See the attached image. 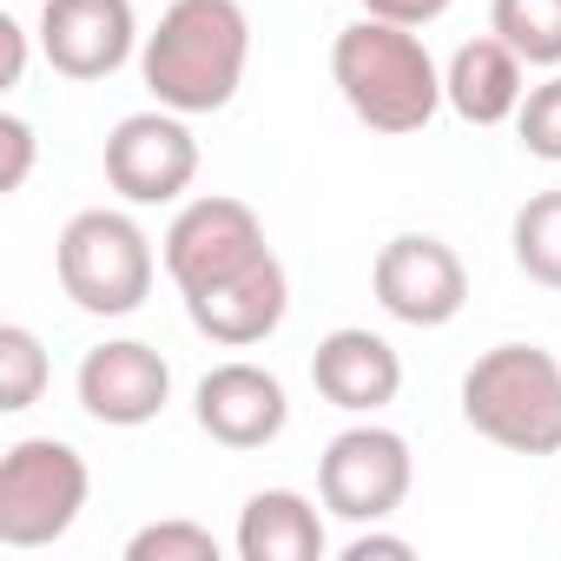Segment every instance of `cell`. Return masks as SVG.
<instances>
[{"mask_svg":"<svg viewBox=\"0 0 561 561\" xmlns=\"http://www.w3.org/2000/svg\"><path fill=\"white\" fill-rule=\"evenodd\" d=\"M462 423L508 456H561V357L495 344L462 377Z\"/></svg>","mask_w":561,"mask_h":561,"instance_id":"3","label":"cell"},{"mask_svg":"<svg viewBox=\"0 0 561 561\" xmlns=\"http://www.w3.org/2000/svg\"><path fill=\"white\" fill-rule=\"evenodd\" d=\"M522 67H528V60H522L508 41H495V34L462 41V47L449 54V67H443V106H449L456 119H469V126H502V119H515L522 100H528Z\"/></svg>","mask_w":561,"mask_h":561,"instance_id":"15","label":"cell"},{"mask_svg":"<svg viewBox=\"0 0 561 561\" xmlns=\"http://www.w3.org/2000/svg\"><path fill=\"white\" fill-rule=\"evenodd\" d=\"M515 133H522V152H528V159L561 165V73L541 80V87H528V100H522V113H515Z\"/></svg>","mask_w":561,"mask_h":561,"instance_id":"21","label":"cell"},{"mask_svg":"<svg viewBox=\"0 0 561 561\" xmlns=\"http://www.w3.org/2000/svg\"><path fill=\"white\" fill-rule=\"evenodd\" d=\"M192 416H198V430H205L211 443H225V449H264V443L285 436L291 397H285V383H277L264 364L231 357V364H218V370L198 377Z\"/></svg>","mask_w":561,"mask_h":561,"instance_id":"12","label":"cell"},{"mask_svg":"<svg viewBox=\"0 0 561 561\" xmlns=\"http://www.w3.org/2000/svg\"><path fill=\"white\" fill-rule=\"evenodd\" d=\"M489 34L528 67H561V0H489Z\"/></svg>","mask_w":561,"mask_h":561,"instance_id":"18","label":"cell"},{"mask_svg":"<svg viewBox=\"0 0 561 561\" xmlns=\"http://www.w3.org/2000/svg\"><path fill=\"white\" fill-rule=\"evenodd\" d=\"M133 0H47L41 8V54L60 80H113L139 54Z\"/></svg>","mask_w":561,"mask_h":561,"instance_id":"10","label":"cell"},{"mask_svg":"<svg viewBox=\"0 0 561 561\" xmlns=\"http://www.w3.org/2000/svg\"><path fill=\"white\" fill-rule=\"evenodd\" d=\"M251 67V21L238 0H172L139 47L146 93L185 119L225 113Z\"/></svg>","mask_w":561,"mask_h":561,"instance_id":"1","label":"cell"},{"mask_svg":"<svg viewBox=\"0 0 561 561\" xmlns=\"http://www.w3.org/2000/svg\"><path fill=\"white\" fill-rule=\"evenodd\" d=\"M73 397L106 430H146L172 403V364L139 337H113V344H93L80 357Z\"/></svg>","mask_w":561,"mask_h":561,"instance_id":"11","label":"cell"},{"mask_svg":"<svg viewBox=\"0 0 561 561\" xmlns=\"http://www.w3.org/2000/svg\"><path fill=\"white\" fill-rule=\"evenodd\" d=\"M0 152H8V165H0V192H21L27 172H34V126L21 113L0 119Z\"/></svg>","mask_w":561,"mask_h":561,"instance_id":"22","label":"cell"},{"mask_svg":"<svg viewBox=\"0 0 561 561\" xmlns=\"http://www.w3.org/2000/svg\"><path fill=\"white\" fill-rule=\"evenodd\" d=\"M0 41H8V87H21V73H27V27L21 21H0Z\"/></svg>","mask_w":561,"mask_h":561,"instance_id":"25","label":"cell"},{"mask_svg":"<svg viewBox=\"0 0 561 561\" xmlns=\"http://www.w3.org/2000/svg\"><path fill=\"white\" fill-rule=\"evenodd\" d=\"M416 548L403 535H377V522H364L351 541H344V561H410Z\"/></svg>","mask_w":561,"mask_h":561,"instance_id":"24","label":"cell"},{"mask_svg":"<svg viewBox=\"0 0 561 561\" xmlns=\"http://www.w3.org/2000/svg\"><path fill=\"white\" fill-rule=\"evenodd\" d=\"M370 291L397 324L443 331L469 305V271H462L456 244H443L436 231H397L370 264Z\"/></svg>","mask_w":561,"mask_h":561,"instance_id":"7","label":"cell"},{"mask_svg":"<svg viewBox=\"0 0 561 561\" xmlns=\"http://www.w3.org/2000/svg\"><path fill=\"white\" fill-rule=\"evenodd\" d=\"M449 8H456V0H364L370 21H397V27H416V34H423L430 21H443Z\"/></svg>","mask_w":561,"mask_h":561,"instance_id":"23","label":"cell"},{"mask_svg":"<svg viewBox=\"0 0 561 561\" xmlns=\"http://www.w3.org/2000/svg\"><path fill=\"white\" fill-rule=\"evenodd\" d=\"M54 364H47V344L27 331V324H0V410L21 416L41 403Z\"/></svg>","mask_w":561,"mask_h":561,"instance_id":"19","label":"cell"},{"mask_svg":"<svg viewBox=\"0 0 561 561\" xmlns=\"http://www.w3.org/2000/svg\"><path fill=\"white\" fill-rule=\"evenodd\" d=\"M93 495V469L60 436H21L0 456V548L60 541Z\"/></svg>","mask_w":561,"mask_h":561,"instance_id":"5","label":"cell"},{"mask_svg":"<svg viewBox=\"0 0 561 561\" xmlns=\"http://www.w3.org/2000/svg\"><path fill=\"white\" fill-rule=\"evenodd\" d=\"M311 383H318V397H324L331 410H344V416H377V410H390L397 390H403V357H397L390 337H377V331H364V324H344V331L318 337V351H311Z\"/></svg>","mask_w":561,"mask_h":561,"instance_id":"14","label":"cell"},{"mask_svg":"<svg viewBox=\"0 0 561 561\" xmlns=\"http://www.w3.org/2000/svg\"><path fill=\"white\" fill-rule=\"evenodd\" d=\"M508 244H515V271L541 291H561V192H535L522 198L515 225H508Z\"/></svg>","mask_w":561,"mask_h":561,"instance_id":"17","label":"cell"},{"mask_svg":"<svg viewBox=\"0 0 561 561\" xmlns=\"http://www.w3.org/2000/svg\"><path fill=\"white\" fill-rule=\"evenodd\" d=\"M271 244H264V218L244 205V198H225V192H205L192 205H179V218L165 225V277L179 285V298L218 285V277L257 264Z\"/></svg>","mask_w":561,"mask_h":561,"instance_id":"8","label":"cell"},{"mask_svg":"<svg viewBox=\"0 0 561 561\" xmlns=\"http://www.w3.org/2000/svg\"><path fill=\"white\" fill-rule=\"evenodd\" d=\"M126 561H218V535L198 522H146L126 541Z\"/></svg>","mask_w":561,"mask_h":561,"instance_id":"20","label":"cell"},{"mask_svg":"<svg viewBox=\"0 0 561 561\" xmlns=\"http://www.w3.org/2000/svg\"><path fill=\"white\" fill-rule=\"evenodd\" d=\"M192 179H198V139L185 113L152 106V113H126L106 133V185L126 205H172L179 192H192Z\"/></svg>","mask_w":561,"mask_h":561,"instance_id":"9","label":"cell"},{"mask_svg":"<svg viewBox=\"0 0 561 561\" xmlns=\"http://www.w3.org/2000/svg\"><path fill=\"white\" fill-rule=\"evenodd\" d=\"M324 515L311 495L298 489H257L244 508H238V561H324L331 535H324Z\"/></svg>","mask_w":561,"mask_h":561,"instance_id":"16","label":"cell"},{"mask_svg":"<svg viewBox=\"0 0 561 561\" xmlns=\"http://www.w3.org/2000/svg\"><path fill=\"white\" fill-rule=\"evenodd\" d=\"M331 80H337L344 106L383 139L423 133L443 106V67L430 60L423 34L397 27V21H370V14L331 41Z\"/></svg>","mask_w":561,"mask_h":561,"instance_id":"2","label":"cell"},{"mask_svg":"<svg viewBox=\"0 0 561 561\" xmlns=\"http://www.w3.org/2000/svg\"><path fill=\"white\" fill-rule=\"evenodd\" d=\"M285 311H291V277H285V264H277V251H264L257 264H244V271H231V277H218V285L185 298L192 331L225 344V351L264 344L277 324H285Z\"/></svg>","mask_w":561,"mask_h":561,"instance_id":"13","label":"cell"},{"mask_svg":"<svg viewBox=\"0 0 561 561\" xmlns=\"http://www.w3.org/2000/svg\"><path fill=\"white\" fill-rule=\"evenodd\" d=\"M54 264H60V291L87 318H133L152 298V271H159L139 218H126L113 205L73 211L54 244Z\"/></svg>","mask_w":561,"mask_h":561,"instance_id":"4","label":"cell"},{"mask_svg":"<svg viewBox=\"0 0 561 561\" xmlns=\"http://www.w3.org/2000/svg\"><path fill=\"white\" fill-rule=\"evenodd\" d=\"M410 482H416L410 443L397 430H383V423H351L318 456V502L351 528L390 522L410 502Z\"/></svg>","mask_w":561,"mask_h":561,"instance_id":"6","label":"cell"}]
</instances>
